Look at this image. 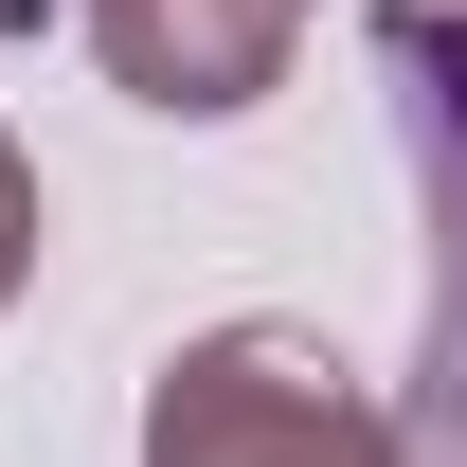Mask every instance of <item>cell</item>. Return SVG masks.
Returning <instances> with one entry per match:
<instances>
[{"instance_id":"obj_2","label":"cell","mask_w":467,"mask_h":467,"mask_svg":"<svg viewBox=\"0 0 467 467\" xmlns=\"http://www.w3.org/2000/svg\"><path fill=\"white\" fill-rule=\"evenodd\" d=\"M378 72H396L413 126V198H431V324H413V431L467 467V0H396L378 18Z\"/></svg>"},{"instance_id":"obj_1","label":"cell","mask_w":467,"mask_h":467,"mask_svg":"<svg viewBox=\"0 0 467 467\" xmlns=\"http://www.w3.org/2000/svg\"><path fill=\"white\" fill-rule=\"evenodd\" d=\"M144 467H413V450L306 324H216L144 378Z\"/></svg>"},{"instance_id":"obj_3","label":"cell","mask_w":467,"mask_h":467,"mask_svg":"<svg viewBox=\"0 0 467 467\" xmlns=\"http://www.w3.org/2000/svg\"><path fill=\"white\" fill-rule=\"evenodd\" d=\"M288 18L306 0H90V55H109L126 109L216 126V109H270L288 90Z\"/></svg>"},{"instance_id":"obj_4","label":"cell","mask_w":467,"mask_h":467,"mask_svg":"<svg viewBox=\"0 0 467 467\" xmlns=\"http://www.w3.org/2000/svg\"><path fill=\"white\" fill-rule=\"evenodd\" d=\"M18 270H36V162L0 144V306H18Z\"/></svg>"}]
</instances>
